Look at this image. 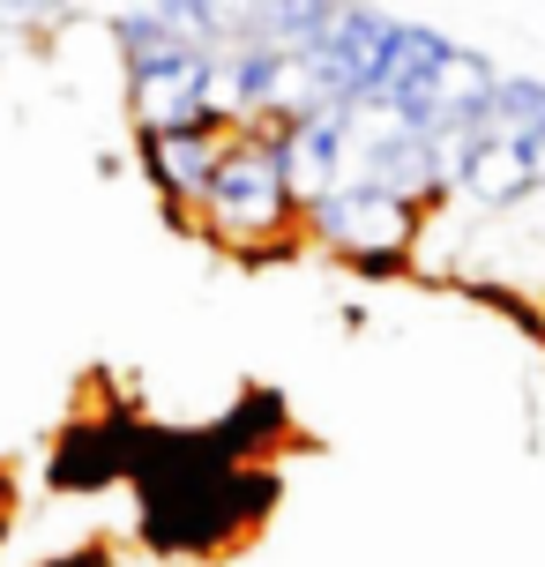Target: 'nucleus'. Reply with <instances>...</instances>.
I'll return each instance as SVG.
<instances>
[{"mask_svg":"<svg viewBox=\"0 0 545 567\" xmlns=\"http://www.w3.org/2000/svg\"><path fill=\"white\" fill-rule=\"evenodd\" d=\"M202 217L209 231L239 247V255H269L285 247V231L299 225V195L285 179V157H277V127H247V135H225V165L202 195Z\"/></svg>","mask_w":545,"mask_h":567,"instance_id":"nucleus-1","label":"nucleus"},{"mask_svg":"<svg viewBox=\"0 0 545 567\" xmlns=\"http://www.w3.org/2000/svg\"><path fill=\"white\" fill-rule=\"evenodd\" d=\"M299 225L315 231L329 255H345L359 277L381 284V277H403V269H411V247H419V231H426V209L345 179V187H329L321 202H307Z\"/></svg>","mask_w":545,"mask_h":567,"instance_id":"nucleus-2","label":"nucleus"},{"mask_svg":"<svg viewBox=\"0 0 545 567\" xmlns=\"http://www.w3.org/2000/svg\"><path fill=\"white\" fill-rule=\"evenodd\" d=\"M209 90H217V60L179 45V53L127 68V113L143 135H187V127H217L209 113Z\"/></svg>","mask_w":545,"mask_h":567,"instance_id":"nucleus-3","label":"nucleus"},{"mask_svg":"<svg viewBox=\"0 0 545 567\" xmlns=\"http://www.w3.org/2000/svg\"><path fill=\"white\" fill-rule=\"evenodd\" d=\"M345 113H307V120L277 127V157H285V179H291V195H299V209L351 179V120Z\"/></svg>","mask_w":545,"mask_h":567,"instance_id":"nucleus-4","label":"nucleus"},{"mask_svg":"<svg viewBox=\"0 0 545 567\" xmlns=\"http://www.w3.org/2000/svg\"><path fill=\"white\" fill-rule=\"evenodd\" d=\"M449 45L456 38H441V30L426 23H397V38H389V60H381V75H373V90L359 97V105H373V113H389L397 120L419 90L441 75V60H449Z\"/></svg>","mask_w":545,"mask_h":567,"instance_id":"nucleus-5","label":"nucleus"},{"mask_svg":"<svg viewBox=\"0 0 545 567\" xmlns=\"http://www.w3.org/2000/svg\"><path fill=\"white\" fill-rule=\"evenodd\" d=\"M143 165L165 187V202H202L225 165V127H187V135H143Z\"/></svg>","mask_w":545,"mask_h":567,"instance_id":"nucleus-6","label":"nucleus"},{"mask_svg":"<svg viewBox=\"0 0 545 567\" xmlns=\"http://www.w3.org/2000/svg\"><path fill=\"white\" fill-rule=\"evenodd\" d=\"M471 209H523V202L538 195V179H531V165H523V150L516 142H479V157H471V172H463V187H456Z\"/></svg>","mask_w":545,"mask_h":567,"instance_id":"nucleus-7","label":"nucleus"},{"mask_svg":"<svg viewBox=\"0 0 545 567\" xmlns=\"http://www.w3.org/2000/svg\"><path fill=\"white\" fill-rule=\"evenodd\" d=\"M113 45H120L127 68H150V60L195 45V38H187V23H179V8H120L113 16Z\"/></svg>","mask_w":545,"mask_h":567,"instance_id":"nucleus-8","label":"nucleus"},{"mask_svg":"<svg viewBox=\"0 0 545 567\" xmlns=\"http://www.w3.org/2000/svg\"><path fill=\"white\" fill-rule=\"evenodd\" d=\"M538 127H545V83L538 75H501V90H493V105H486V135L531 142Z\"/></svg>","mask_w":545,"mask_h":567,"instance_id":"nucleus-9","label":"nucleus"},{"mask_svg":"<svg viewBox=\"0 0 545 567\" xmlns=\"http://www.w3.org/2000/svg\"><path fill=\"white\" fill-rule=\"evenodd\" d=\"M538 313H545V291H538Z\"/></svg>","mask_w":545,"mask_h":567,"instance_id":"nucleus-10","label":"nucleus"}]
</instances>
